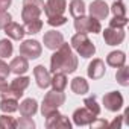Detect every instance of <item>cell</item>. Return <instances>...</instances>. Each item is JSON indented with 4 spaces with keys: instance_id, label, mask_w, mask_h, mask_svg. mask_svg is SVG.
I'll use <instances>...</instances> for the list:
<instances>
[{
    "instance_id": "6da1fadb",
    "label": "cell",
    "mask_w": 129,
    "mask_h": 129,
    "mask_svg": "<svg viewBox=\"0 0 129 129\" xmlns=\"http://www.w3.org/2000/svg\"><path fill=\"white\" fill-rule=\"evenodd\" d=\"M79 66V59L76 56V53L73 52L72 46L69 43L64 41L52 55L50 58V72L56 73H66V75H72L78 70Z\"/></svg>"
},
{
    "instance_id": "7a4b0ae2",
    "label": "cell",
    "mask_w": 129,
    "mask_h": 129,
    "mask_svg": "<svg viewBox=\"0 0 129 129\" xmlns=\"http://www.w3.org/2000/svg\"><path fill=\"white\" fill-rule=\"evenodd\" d=\"M70 46L79 56H82L85 59L94 56V53H96V46L91 43V40L88 38L87 34H79V32L75 34L70 40Z\"/></svg>"
},
{
    "instance_id": "3957f363",
    "label": "cell",
    "mask_w": 129,
    "mask_h": 129,
    "mask_svg": "<svg viewBox=\"0 0 129 129\" xmlns=\"http://www.w3.org/2000/svg\"><path fill=\"white\" fill-rule=\"evenodd\" d=\"M76 32L79 34H100L102 32V24L99 20L90 17V15H81L75 18L73 23Z\"/></svg>"
},
{
    "instance_id": "277c9868",
    "label": "cell",
    "mask_w": 129,
    "mask_h": 129,
    "mask_svg": "<svg viewBox=\"0 0 129 129\" xmlns=\"http://www.w3.org/2000/svg\"><path fill=\"white\" fill-rule=\"evenodd\" d=\"M20 55L24 56L26 59H37L43 53V46L37 40H24L20 44Z\"/></svg>"
},
{
    "instance_id": "5b68a950",
    "label": "cell",
    "mask_w": 129,
    "mask_h": 129,
    "mask_svg": "<svg viewBox=\"0 0 129 129\" xmlns=\"http://www.w3.org/2000/svg\"><path fill=\"white\" fill-rule=\"evenodd\" d=\"M46 127L47 129H72V121L69 117L61 114L59 111H55L49 117H46Z\"/></svg>"
},
{
    "instance_id": "8992f818",
    "label": "cell",
    "mask_w": 129,
    "mask_h": 129,
    "mask_svg": "<svg viewBox=\"0 0 129 129\" xmlns=\"http://www.w3.org/2000/svg\"><path fill=\"white\" fill-rule=\"evenodd\" d=\"M124 105V99L121 96V93L118 91H109L103 96V106L111 111V112H117L123 108Z\"/></svg>"
},
{
    "instance_id": "52a82bcc",
    "label": "cell",
    "mask_w": 129,
    "mask_h": 129,
    "mask_svg": "<svg viewBox=\"0 0 129 129\" xmlns=\"http://www.w3.org/2000/svg\"><path fill=\"white\" fill-rule=\"evenodd\" d=\"M88 12L90 17L96 18V20H105L109 14V6L106 5L105 0H93L91 5L88 6Z\"/></svg>"
},
{
    "instance_id": "ba28073f",
    "label": "cell",
    "mask_w": 129,
    "mask_h": 129,
    "mask_svg": "<svg viewBox=\"0 0 129 129\" xmlns=\"http://www.w3.org/2000/svg\"><path fill=\"white\" fill-rule=\"evenodd\" d=\"M66 9H67V0H47L44 3L43 12L47 17H53V15H64Z\"/></svg>"
},
{
    "instance_id": "9c48e42d",
    "label": "cell",
    "mask_w": 129,
    "mask_h": 129,
    "mask_svg": "<svg viewBox=\"0 0 129 129\" xmlns=\"http://www.w3.org/2000/svg\"><path fill=\"white\" fill-rule=\"evenodd\" d=\"M103 41L106 46H118L124 41V29H112V27H106L103 32Z\"/></svg>"
},
{
    "instance_id": "30bf717a",
    "label": "cell",
    "mask_w": 129,
    "mask_h": 129,
    "mask_svg": "<svg viewBox=\"0 0 129 129\" xmlns=\"http://www.w3.org/2000/svg\"><path fill=\"white\" fill-rule=\"evenodd\" d=\"M106 67H105V62L100 58H94L90 64H88V69H87V75L90 79L93 81H99L105 76Z\"/></svg>"
},
{
    "instance_id": "8fae6325",
    "label": "cell",
    "mask_w": 129,
    "mask_h": 129,
    "mask_svg": "<svg viewBox=\"0 0 129 129\" xmlns=\"http://www.w3.org/2000/svg\"><path fill=\"white\" fill-rule=\"evenodd\" d=\"M43 43H44V47L49 49V50H56L62 43H64V35L58 30H49L44 34L43 37Z\"/></svg>"
},
{
    "instance_id": "7c38bea8",
    "label": "cell",
    "mask_w": 129,
    "mask_h": 129,
    "mask_svg": "<svg viewBox=\"0 0 129 129\" xmlns=\"http://www.w3.org/2000/svg\"><path fill=\"white\" fill-rule=\"evenodd\" d=\"M96 117H97V115H94L93 112H90L85 106L75 109V112H73V115H72L73 123H75L76 126H88Z\"/></svg>"
},
{
    "instance_id": "4fadbf2b",
    "label": "cell",
    "mask_w": 129,
    "mask_h": 129,
    "mask_svg": "<svg viewBox=\"0 0 129 129\" xmlns=\"http://www.w3.org/2000/svg\"><path fill=\"white\" fill-rule=\"evenodd\" d=\"M34 78H35V82L40 88H49L50 87V72L44 67V66H37L34 69Z\"/></svg>"
},
{
    "instance_id": "5bb4252c",
    "label": "cell",
    "mask_w": 129,
    "mask_h": 129,
    "mask_svg": "<svg viewBox=\"0 0 129 129\" xmlns=\"http://www.w3.org/2000/svg\"><path fill=\"white\" fill-rule=\"evenodd\" d=\"M3 30H5V34H6V37H8L9 40H15V41L23 40L24 35H26L24 27H23L20 23H15V21H11Z\"/></svg>"
},
{
    "instance_id": "9a60e30c",
    "label": "cell",
    "mask_w": 129,
    "mask_h": 129,
    "mask_svg": "<svg viewBox=\"0 0 129 129\" xmlns=\"http://www.w3.org/2000/svg\"><path fill=\"white\" fill-rule=\"evenodd\" d=\"M18 111L21 115L24 117H34L37 112H38V102L32 97L29 99H24L20 105H18Z\"/></svg>"
},
{
    "instance_id": "2e32d148",
    "label": "cell",
    "mask_w": 129,
    "mask_h": 129,
    "mask_svg": "<svg viewBox=\"0 0 129 129\" xmlns=\"http://www.w3.org/2000/svg\"><path fill=\"white\" fill-rule=\"evenodd\" d=\"M9 69H11V73H15L17 76H20V75H24L29 70V62H27V59L24 56L20 55V56H15L11 61Z\"/></svg>"
},
{
    "instance_id": "e0dca14e",
    "label": "cell",
    "mask_w": 129,
    "mask_h": 129,
    "mask_svg": "<svg viewBox=\"0 0 129 129\" xmlns=\"http://www.w3.org/2000/svg\"><path fill=\"white\" fill-rule=\"evenodd\" d=\"M106 64L109 67H114V69H118L121 66L126 64V53L121 52V50H112L108 53L106 56Z\"/></svg>"
},
{
    "instance_id": "ac0fdd59",
    "label": "cell",
    "mask_w": 129,
    "mask_h": 129,
    "mask_svg": "<svg viewBox=\"0 0 129 129\" xmlns=\"http://www.w3.org/2000/svg\"><path fill=\"white\" fill-rule=\"evenodd\" d=\"M43 100L47 102V103H52L56 108H59L61 105L66 103V93L64 91H56V90H50L49 93H46Z\"/></svg>"
},
{
    "instance_id": "d6986e66",
    "label": "cell",
    "mask_w": 129,
    "mask_h": 129,
    "mask_svg": "<svg viewBox=\"0 0 129 129\" xmlns=\"http://www.w3.org/2000/svg\"><path fill=\"white\" fill-rule=\"evenodd\" d=\"M70 88H72V91H73L75 94H78V96H85V94L90 91V84H88L87 79L78 76V78H75V79L72 81Z\"/></svg>"
},
{
    "instance_id": "ffe728a7",
    "label": "cell",
    "mask_w": 129,
    "mask_h": 129,
    "mask_svg": "<svg viewBox=\"0 0 129 129\" xmlns=\"http://www.w3.org/2000/svg\"><path fill=\"white\" fill-rule=\"evenodd\" d=\"M69 85V79H67V75L66 73H61V72H56L53 73L52 79H50V87L52 90H56V91H64Z\"/></svg>"
},
{
    "instance_id": "44dd1931",
    "label": "cell",
    "mask_w": 129,
    "mask_h": 129,
    "mask_svg": "<svg viewBox=\"0 0 129 129\" xmlns=\"http://www.w3.org/2000/svg\"><path fill=\"white\" fill-rule=\"evenodd\" d=\"M69 11H70V15L73 18L76 17H81V15H85L87 12V5L84 0H72L70 5H69Z\"/></svg>"
},
{
    "instance_id": "7402d4cb",
    "label": "cell",
    "mask_w": 129,
    "mask_h": 129,
    "mask_svg": "<svg viewBox=\"0 0 129 129\" xmlns=\"http://www.w3.org/2000/svg\"><path fill=\"white\" fill-rule=\"evenodd\" d=\"M0 111L3 114H12L18 111V100L15 99H2L0 100Z\"/></svg>"
},
{
    "instance_id": "603a6c76",
    "label": "cell",
    "mask_w": 129,
    "mask_h": 129,
    "mask_svg": "<svg viewBox=\"0 0 129 129\" xmlns=\"http://www.w3.org/2000/svg\"><path fill=\"white\" fill-rule=\"evenodd\" d=\"M41 12H43V11L38 9V8H34V6H23V9H21V20L26 23V21L35 20V18H40Z\"/></svg>"
},
{
    "instance_id": "cb8c5ba5",
    "label": "cell",
    "mask_w": 129,
    "mask_h": 129,
    "mask_svg": "<svg viewBox=\"0 0 129 129\" xmlns=\"http://www.w3.org/2000/svg\"><path fill=\"white\" fill-rule=\"evenodd\" d=\"M24 32L29 34V35H37L38 32H41L43 29V21L40 18H35V20H30V21H26L24 23Z\"/></svg>"
},
{
    "instance_id": "d4e9b609",
    "label": "cell",
    "mask_w": 129,
    "mask_h": 129,
    "mask_svg": "<svg viewBox=\"0 0 129 129\" xmlns=\"http://www.w3.org/2000/svg\"><path fill=\"white\" fill-rule=\"evenodd\" d=\"M14 53V46L11 43V40L8 38H3V40H0V58H9L12 56Z\"/></svg>"
},
{
    "instance_id": "484cf974",
    "label": "cell",
    "mask_w": 129,
    "mask_h": 129,
    "mask_svg": "<svg viewBox=\"0 0 129 129\" xmlns=\"http://www.w3.org/2000/svg\"><path fill=\"white\" fill-rule=\"evenodd\" d=\"M115 79H117V84H120L121 87H127L129 85V70L126 67V64L121 67H118L117 73H115Z\"/></svg>"
},
{
    "instance_id": "4316f807",
    "label": "cell",
    "mask_w": 129,
    "mask_h": 129,
    "mask_svg": "<svg viewBox=\"0 0 129 129\" xmlns=\"http://www.w3.org/2000/svg\"><path fill=\"white\" fill-rule=\"evenodd\" d=\"M84 106L90 111V112H93L94 115H100V105L97 103V97L96 96H90V97H87L85 100H84Z\"/></svg>"
},
{
    "instance_id": "83f0119b",
    "label": "cell",
    "mask_w": 129,
    "mask_h": 129,
    "mask_svg": "<svg viewBox=\"0 0 129 129\" xmlns=\"http://www.w3.org/2000/svg\"><path fill=\"white\" fill-rule=\"evenodd\" d=\"M29 84H30V78L20 75V76H17V78L9 84V87H12V88H15V90H20V91H24V90L29 87Z\"/></svg>"
},
{
    "instance_id": "f1b7e54d",
    "label": "cell",
    "mask_w": 129,
    "mask_h": 129,
    "mask_svg": "<svg viewBox=\"0 0 129 129\" xmlns=\"http://www.w3.org/2000/svg\"><path fill=\"white\" fill-rule=\"evenodd\" d=\"M109 12H112L114 17H126V6L123 3V0H115L109 6Z\"/></svg>"
},
{
    "instance_id": "f546056e",
    "label": "cell",
    "mask_w": 129,
    "mask_h": 129,
    "mask_svg": "<svg viewBox=\"0 0 129 129\" xmlns=\"http://www.w3.org/2000/svg\"><path fill=\"white\" fill-rule=\"evenodd\" d=\"M17 127V120L11 117L9 114L0 115V129H15Z\"/></svg>"
},
{
    "instance_id": "4dcf8cb0",
    "label": "cell",
    "mask_w": 129,
    "mask_h": 129,
    "mask_svg": "<svg viewBox=\"0 0 129 129\" xmlns=\"http://www.w3.org/2000/svg\"><path fill=\"white\" fill-rule=\"evenodd\" d=\"M23 91H20V90H15V88H12V87H8L5 91H2L0 93V96H2V99H15V100H18V99H21L23 97Z\"/></svg>"
},
{
    "instance_id": "1f68e13d",
    "label": "cell",
    "mask_w": 129,
    "mask_h": 129,
    "mask_svg": "<svg viewBox=\"0 0 129 129\" xmlns=\"http://www.w3.org/2000/svg\"><path fill=\"white\" fill-rule=\"evenodd\" d=\"M37 124H35V121L32 120V117H24V115H21L20 118H17V127H20V129H34Z\"/></svg>"
},
{
    "instance_id": "d6a6232c",
    "label": "cell",
    "mask_w": 129,
    "mask_h": 129,
    "mask_svg": "<svg viewBox=\"0 0 129 129\" xmlns=\"http://www.w3.org/2000/svg\"><path fill=\"white\" fill-rule=\"evenodd\" d=\"M127 26V17H112L109 20V27L112 29H124Z\"/></svg>"
},
{
    "instance_id": "836d02e7",
    "label": "cell",
    "mask_w": 129,
    "mask_h": 129,
    "mask_svg": "<svg viewBox=\"0 0 129 129\" xmlns=\"http://www.w3.org/2000/svg\"><path fill=\"white\" fill-rule=\"evenodd\" d=\"M47 23L50 26H62L67 23V17L66 15H53V17H47Z\"/></svg>"
},
{
    "instance_id": "e575fe53",
    "label": "cell",
    "mask_w": 129,
    "mask_h": 129,
    "mask_svg": "<svg viewBox=\"0 0 129 129\" xmlns=\"http://www.w3.org/2000/svg\"><path fill=\"white\" fill-rule=\"evenodd\" d=\"M59 108H56V106H53L52 103H47V102H44L43 100V103H41V114H43V117H49L50 114H53L55 111H58Z\"/></svg>"
},
{
    "instance_id": "d590c367",
    "label": "cell",
    "mask_w": 129,
    "mask_h": 129,
    "mask_svg": "<svg viewBox=\"0 0 129 129\" xmlns=\"http://www.w3.org/2000/svg\"><path fill=\"white\" fill-rule=\"evenodd\" d=\"M12 21V15L8 11H0V29H5Z\"/></svg>"
},
{
    "instance_id": "8d00e7d4",
    "label": "cell",
    "mask_w": 129,
    "mask_h": 129,
    "mask_svg": "<svg viewBox=\"0 0 129 129\" xmlns=\"http://www.w3.org/2000/svg\"><path fill=\"white\" fill-rule=\"evenodd\" d=\"M91 129H100V127H108V121L105 118H100V117H96L90 124H88Z\"/></svg>"
},
{
    "instance_id": "74e56055",
    "label": "cell",
    "mask_w": 129,
    "mask_h": 129,
    "mask_svg": "<svg viewBox=\"0 0 129 129\" xmlns=\"http://www.w3.org/2000/svg\"><path fill=\"white\" fill-rule=\"evenodd\" d=\"M23 6H34L38 9H44V0H23Z\"/></svg>"
},
{
    "instance_id": "f35d334b",
    "label": "cell",
    "mask_w": 129,
    "mask_h": 129,
    "mask_svg": "<svg viewBox=\"0 0 129 129\" xmlns=\"http://www.w3.org/2000/svg\"><path fill=\"white\" fill-rule=\"evenodd\" d=\"M9 73H11L9 66H8V64H6L2 58H0V78H8Z\"/></svg>"
},
{
    "instance_id": "ab89813d",
    "label": "cell",
    "mask_w": 129,
    "mask_h": 129,
    "mask_svg": "<svg viewBox=\"0 0 129 129\" xmlns=\"http://www.w3.org/2000/svg\"><path fill=\"white\" fill-rule=\"evenodd\" d=\"M121 124H123V115H117L111 123H108V127H117V129H120L121 127Z\"/></svg>"
},
{
    "instance_id": "60d3db41",
    "label": "cell",
    "mask_w": 129,
    "mask_h": 129,
    "mask_svg": "<svg viewBox=\"0 0 129 129\" xmlns=\"http://www.w3.org/2000/svg\"><path fill=\"white\" fill-rule=\"evenodd\" d=\"M11 5H12V0H0V11H8Z\"/></svg>"
},
{
    "instance_id": "b9f144b4",
    "label": "cell",
    "mask_w": 129,
    "mask_h": 129,
    "mask_svg": "<svg viewBox=\"0 0 129 129\" xmlns=\"http://www.w3.org/2000/svg\"><path fill=\"white\" fill-rule=\"evenodd\" d=\"M8 87H9V84H8V81H6V78H0V93L5 91Z\"/></svg>"
}]
</instances>
